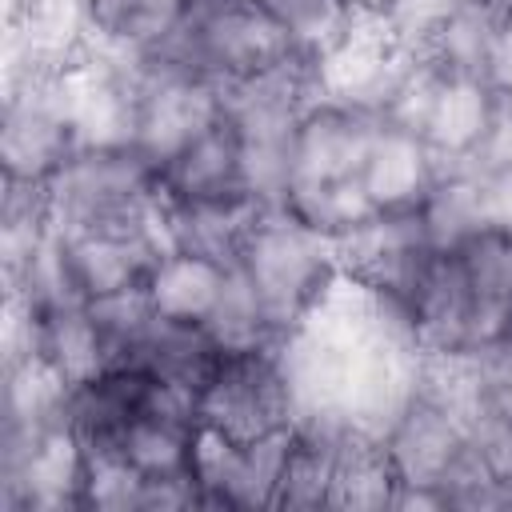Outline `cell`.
I'll use <instances>...</instances> for the list:
<instances>
[{
    "label": "cell",
    "mask_w": 512,
    "mask_h": 512,
    "mask_svg": "<svg viewBox=\"0 0 512 512\" xmlns=\"http://www.w3.org/2000/svg\"><path fill=\"white\" fill-rule=\"evenodd\" d=\"M200 424L248 444L292 424V392L276 344L224 352L220 368L196 400Z\"/></svg>",
    "instance_id": "obj_1"
}]
</instances>
